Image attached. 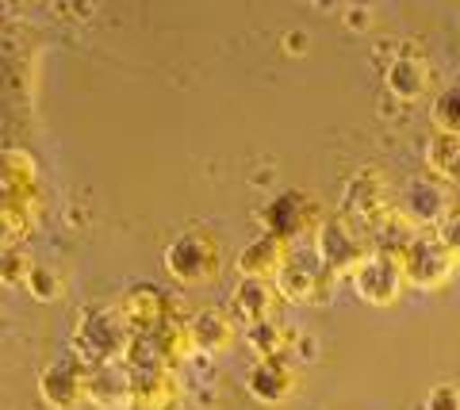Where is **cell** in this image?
<instances>
[{
  "label": "cell",
  "instance_id": "cell-21",
  "mask_svg": "<svg viewBox=\"0 0 460 410\" xmlns=\"http://www.w3.org/2000/svg\"><path fill=\"white\" fill-rule=\"evenodd\" d=\"M39 200H20V196H0V249L20 246L35 226Z\"/></svg>",
  "mask_w": 460,
  "mask_h": 410
},
{
  "label": "cell",
  "instance_id": "cell-3",
  "mask_svg": "<svg viewBox=\"0 0 460 410\" xmlns=\"http://www.w3.org/2000/svg\"><path fill=\"white\" fill-rule=\"evenodd\" d=\"M165 273L184 288L208 284V280L219 276L223 268V249L211 234L204 231H184L165 246Z\"/></svg>",
  "mask_w": 460,
  "mask_h": 410
},
{
  "label": "cell",
  "instance_id": "cell-2",
  "mask_svg": "<svg viewBox=\"0 0 460 410\" xmlns=\"http://www.w3.org/2000/svg\"><path fill=\"white\" fill-rule=\"evenodd\" d=\"M399 215V196L392 188L384 169L376 165H365L345 180L341 188V219L349 222H361V226H372L380 231L384 222H392Z\"/></svg>",
  "mask_w": 460,
  "mask_h": 410
},
{
  "label": "cell",
  "instance_id": "cell-11",
  "mask_svg": "<svg viewBox=\"0 0 460 410\" xmlns=\"http://www.w3.org/2000/svg\"><path fill=\"white\" fill-rule=\"evenodd\" d=\"M299 384V372L288 357H257L246 372V391L253 403L261 406H280L296 395Z\"/></svg>",
  "mask_w": 460,
  "mask_h": 410
},
{
  "label": "cell",
  "instance_id": "cell-20",
  "mask_svg": "<svg viewBox=\"0 0 460 410\" xmlns=\"http://www.w3.org/2000/svg\"><path fill=\"white\" fill-rule=\"evenodd\" d=\"M426 169L445 185H460V135L453 131H434L426 138Z\"/></svg>",
  "mask_w": 460,
  "mask_h": 410
},
{
  "label": "cell",
  "instance_id": "cell-18",
  "mask_svg": "<svg viewBox=\"0 0 460 410\" xmlns=\"http://www.w3.org/2000/svg\"><path fill=\"white\" fill-rule=\"evenodd\" d=\"M131 364L115 361V364H93L89 372V403L104 406V410H123L131 406Z\"/></svg>",
  "mask_w": 460,
  "mask_h": 410
},
{
  "label": "cell",
  "instance_id": "cell-19",
  "mask_svg": "<svg viewBox=\"0 0 460 410\" xmlns=\"http://www.w3.org/2000/svg\"><path fill=\"white\" fill-rule=\"evenodd\" d=\"M0 196L39 200V161L27 150H0Z\"/></svg>",
  "mask_w": 460,
  "mask_h": 410
},
{
  "label": "cell",
  "instance_id": "cell-28",
  "mask_svg": "<svg viewBox=\"0 0 460 410\" xmlns=\"http://www.w3.org/2000/svg\"><path fill=\"white\" fill-rule=\"evenodd\" d=\"M438 234H441V242L449 246V253L456 257V265H460V207L453 211L449 219H445L441 226H438Z\"/></svg>",
  "mask_w": 460,
  "mask_h": 410
},
{
  "label": "cell",
  "instance_id": "cell-16",
  "mask_svg": "<svg viewBox=\"0 0 460 410\" xmlns=\"http://www.w3.org/2000/svg\"><path fill=\"white\" fill-rule=\"evenodd\" d=\"M429 81H434V69H429V62L422 58V54H399V58L384 69L387 92L402 104L422 100V96L429 92Z\"/></svg>",
  "mask_w": 460,
  "mask_h": 410
},
{
  "label": "cell",
  "instance_id": "cell-17",
  "mask_svg": "<svg viewBox=\"0 0 460 410\" xmlns=\"http://www.w3.org/2000/svg\"><path fill=\"white\" fill-rule=\"evenodd\" d=\"M131 410H165L169 403H177L181 379L177 372L162 364V369H131Z\"/></svg>",
  "mask_w": 460,
  "mask_h": 410
},
{
  "label": "cell",
  "instance_id": "cell-30",
  "mask_svg": "<svg viewBox=\"0 0 460 410\" xmlns=\"http://www.w3.org/2000/svg\"><path fill=\"white\" fill-rule=\"evenodd\" d=\"M35 4H39V0H35Z\"/></svg>",
  "mask_w": 460,
  "mask_h": 410
},
{
  "label": "cell",
  "instance_id": "cell-22",
  "mask_svg": "<svg viewBox=\"0 0 460 410\" xmlns=\"http://www.w3.org/2000/svg\"><path fill=\"white\" fill-rule=\"evenodd\" d=\"M292 342H296V330L280 318H265V322L246 327V345L257 353V357H284Z\"/></svg>",
  "mask_w": 460,
  "mask_h": 410
},
{
  "label": "cell",
  "instance_id": "cell-5",
  "mask_svg": "<svg viewBox=\"0 0 460 410\" xmlns=\"http://www.w3.org/2000/svg\"><path fill=\"white\" fill-rule=\"evenodd\" d=\"M357 300H365L368 307H395L407 292V268H402V253L395 249H372L368 261L349 276Z\"/></svg>",
  "mask_w": 460,
  "mask_h": 410
},
{
  "label": "cell",
  "instance_id": "cell-7",
  "mask_svg": "<svg viewBox=\"0 0 460 410\" xmlns=\"http://www.w3.org/2000/svg\"><path fill=\"white\" fill-rule=\"evenodd\" d=\"M402 268H407V284L419 292H438L453 280L456 273V257L449 253V246L441 242V234H414L407 249H402Z\"/></svg>",
  "mask_w": 460,
  "mask_h": 410
},
{
  "label": "cell",
  "instance_id": "cell-13",
  "mask_svg": "<svg viewBox=\"0 0 460 410\" xmlns=\"http://www.w3.org/2000/svg\"><path fill=\"white\" fill-rule=\"evenodd\" d=\"M277 280H257V276H242L234 292H230V315H234L242 327H253V322L277 318Z\"/></svg>",
  "mask_w": 460,
  "mask_h": 410
},
{
  "label": "cell",
  "instance_id": "cell-9",
  "mask_svg": "<svg viewBox=\"0 0 460 410\" xmlns=\"http://www.w3.org/2000/svg\"><path fill=\"white\" fill-rule=\"evenodd\" d=\"M453 211H456L453 207V185H445V180H438L434 173L407 180L399 192V215L411 219V222L441 226Z\"/></svg>",
  "mask_w": 460,
  "mask_h": 410
},
{
  "label": "cell",
  "instance_id": "cell-14",
  "mask_svg": "<svg viewBox=\"0 0 460 410\" xmlns=\"http://www.w3.org/2000/svg\"><path fill=\"white\" fill-rule=\"evenodd\" d=\"M189 330H192V349L215 357V353H226L230 345H234L238 318L230 315V310H223V307H199L196 315L189 318Z\"/></svg>",
  "mask_w": 460,
  "mask_h": 410
},
{
  "label": "cell",
  "instance_id": "cell-8",
  "mask_svg": "<svg viewBox=\"0 0 460 410\" xmlns=\"http://www.w3.org/2000/svg\"><path fill=\"white\" fill-rule=\"evenodd\" d=\"M334 284H338V276L334 273H326L323 261L319 257H288V265L277 273V292H280V300L288 303H311V307H323L330 303V295H334Z\"/></svg>",
  "mask_w": 460,
  "mask_h": 410
},
{
  "label": "cell",
  "instance_id": "cell-26",
  "mask_svg": "<svg viewBox=\"0 0 460 410\" xmlns=\"http://www.w3.org/2000/svg\"><path fill=\"white\" fill-rule=\"evenodd\" d=\"M426 410H460V388L456 384H438L429 391Z\"/></svg>",
  "mask_w": 460,
  "mask_h": 410
},
{
  "label": "cell",
  "instance_id": "cell-1",
  "mask_svg": "<svg viewBox=\"0 0 460 410\" xmlns=\"http://www.w3.org/2000/svg\"><path fill=\"white\" fill-rule=\"evenodd\" d=\"M135 334L123 322L119 307H96L81 310L77 327H74V353L84 364H115L127 361Z\"/></svg>",
  "mask_w": 460,
  "mask_h": 410
},
{
  "label": "cell",
  "instance_id": "cell-24",
  "mask_svg": "<svg viewBox=\"0 0 460 410\" xmlns=\"http://www.w3.org/2000/svg\"><path fill=\"white\" fill-rule=\"evenodd\" d=\"M23 292L31 295L35 303H54V300H62V292H66L62 268H58V265H35V273H31V280H27Z\"/></svg>",
  "mask_w": 460,
  "mask_h": 410
},
{
  "label": "cell",
  "instance_id": "cell-25",
  "mask_svg": "<svg viewBox=\"0 0 460 410\" xmlns=\"http://www.w3.org/2000/svg\"><path fill=\"white\" fill-rule=\"evenodd\" d=\"M434 123H438V131L460 135V84L445 89L438 100H434Z\"/></svg>",
  "mask_w": 460,
  "mask_h": 410
},
{
  "label": "cell",
  "instance_id": "cell-6",
  "mask_svg": "<svg viewBox=\"0 0 460 410\" xmlns=\"http://www.w3.org/2000/svg\"><path fill=\"white\" fill-rule=\"evenodd\" d=\"M261 226L269 234H277V238H284L288 246L296 242V238H304V234H314L323 226V207H319V200L314 196H307V192H299V188H284V192H277L272 200L261 207Z\"/></svg>",
  "mask_w": 460,
  "mask_h": 410
},
{
  "label": "cell",
  "instance_id": "cell-15",
  "mask_svg": "<svg viewBox=\"0 0 460 410\" xmlns=\"http://www.w3.org/2000/svg\"><path fill=\"white\" fill-rule=\"evenodd\" d=\"M288 257H292V246L284 242V238L277 234H261V238H253V242L246 246L234 257V268H238V276H257V280H277V273L288 265Z\"/></svg>",
  "mask_w": 460,
  "mask_h": 410
},
{
  "label": "cell",
  "instance_id": "cell-4",
  "mask_svg": "<svg viewBox=\"0 0 460 410\" xmlns=\"http://www.w3.org/2000/svg\"><path fill=\"white\" fill-rule=\"evenodd\" d=\"M376 249L368 238L357 231L349 219H323V226L314 231V257L323 261L326 273H334L338 280L341 276H353L357 268L368 261V253Z\"/></svg>",
  "mask_w": 460,
  "mask_h": 410
},
{
  "label": "cell",
  "instance_id": "cell-23",
  "mask_svg": "<svg viewBox=\"0 0 460 410\" xmlns=\"http://www.w3.org/2000/svg\"><path fill=\"white\" fill-rule=\"evenodd\" d=\"M35 273V257L31 249H27L23 242L20 246H4L0 249V284L4 288H27V280H31Z\"/></svg>",
  "mask_w": 460,
  "mask_h": 410
},
{
  "label": "cell",
  "instance_id": "cell-27",
  "mask_svg": "<svg viewBox=\"0 0 460 410\" xmlns=\"http://www.w3.org/2000/svg\"><path fill=\"white\" fill-rule=\"evenodd\" d=\"M341 23L349 27V31L365 35L368 27H372V8H365V4H349V8H341Z\"/></svg>",
  "mask_w": 460,
  "mask_h": 410
},
{
  "label": "cell",
  "instance_id": "cell-29",
  "mask_svg": "<svg viewBox=\"0 0 460 410\" xmlns=\"http://www.w3.org/2000/svg\"><path fill=\"white\" fill-rule=\"evenodd\" d=\"M284 50L292 54V58H299V54L307 50V35H304V31H292V35H284Z\"/></svg>",
  "mask_w": 460,
  "mask_h": 410
},
{
  "label": "cell",
  "instance_id": "cell-10",
  "mask_svg": "<svg viewBox=\"0 0 460 410\" xmlns=\"http://www.w3.org/2000/svg\"><path fill=\"white\" fill-rule=\"evenodd\" d=\"M89 372H93V364H84L81 357L47 364L42 376H39L42 403L54 406V410H74V406H81L84 399H89Z\"/></svg>",
  "mask_w": 460,
  "mask_h": 410
},
{
  "label": "cell",
  "instance_id": "cell-12",
  "mask_svg": "<svg viewBox=\"0 0 460 410\" xmlns=\"http://www.w3.org/2000/svg\"><path fill=\"white\" fill-rule=\"evenodd\" d=\"M115 307H119V315H123L127 327H131V334H150V330L162 327L165 318H172V300H169V292L154 288V284H135V288H127Z\"/></svg>",
  "mask_w": 460,
  "mask_h": 410
}]
</instances>
